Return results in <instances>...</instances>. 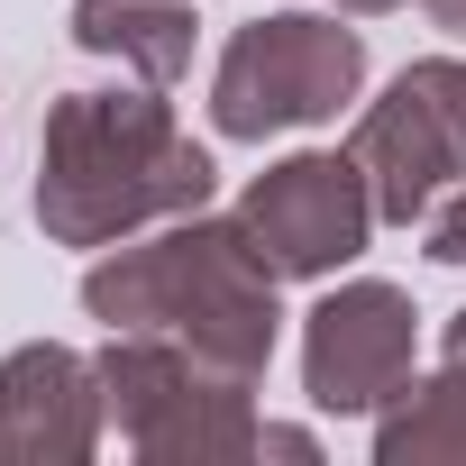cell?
<instances>
[{
  "label": "cell",
  "mask_w": 466,
  "mask_h": 466,
  "mask_svg": "<svg viewBox=\"0 0 466 466\" xmlns=\"http://www.w3.org/2000/svg\"><path fill=\"white\" fill-rule=\"evenodd\" d=\"M366 92V37L348 28V10H266L219 46L210 74V128L266 147L284 128H320Z\"/></svg>",
  "instance_id": "4"
},
{
  "label": "cell",
  "mask_w": 466,
  "mask_h": 466,
  "mask_svg": "<svg viewBox=\"0 0 466 466\" xmlns=\"http://www.w3.org/2000/svg\"><path fill=\"white\" fill-rule=\"evenodd\" d=\"M219 165L210 147L174 119L165 83H110V92H65L46 101V137H37V228L56 248H119L156 219L210 210Z\"/></svg>",
  "instance_id": "1"
},
{
  "label": "cell",
  "mask_w": 466,
  "mask_h": 466,
  "mask_svg": "<svg viewBox=\"0 0 466 466\" xmlns=\"http://www.w3.org/2000/svg\"><path fill=\"white\" fill-rule=\"evenodd\" d=\"M348 156L375 183V219L384 228H430V210L466 183V56H420L402 65L366 110Z\"/></svg>",
  "instance_id": "5"
},
{
  "label": "cell",
  "mask_w": 466,
  "mask_h": 466,
  "mask_svg": "<svg viewBox=\"0 0 466 466\" xmlns=\"http://www.w3.org/2000/svg\"><path fill=\"white\" fill-rule=\"evenodd\" d=\"M238 228L284 284H339L384 219H375V183L348 147H302V156H275L238 192Z\"/></svg>",
  "instance_id": "6"
},
{
  "label": "cell",
  "mask_w": 466,
  "mask_h": 466,
  "mask_svg": "<svg viewBox=\"0 0 466 466\" xmlns=\"http://www.w3.org/2000/svg\"><path fill=\"white\" fill-rule=\"evenodd\" d=\"M375 466H466V375H411L375 411Z\"/></svg>",
  "instance_id": "10"
},
{
  "label": "cell",
  "mask_w": 466,
  "mask_h": 466,
  "mask_svg": "<svg viewBox=\"0 0 466 466\" xmlns=\"http://www.w3.org/2000/svg\"><path fill=\"white\" fill-rule=\"evenodd\" d=\"M329 10H348V19H384V10H402V0H329Z\"/></svg>",
  "instance_id": "14"
},
{
  "label": "cell",
  "mask_w": 466,
  "mask_h": 466,
  "mask_svg": "<svg viewBox=\"0 0 466 466\" xmlns=\"http://www.w3.org/2000/svg\"><path fill=\"white\" fill-rule=\"evenodd\" d=\"M83 311L101 329H174L192 357L266 384L284 339V275L257 257L238 210H183L83 266Z\"/></svg>",
  "instance_id": "2"
},
{
  "label": "cell",
  "mask_w": 466,
  "mask_h": 466,
  "mask_svg": "<svg viewBox=\"0 0 466 466\" xmlns=\"http://www.w3.org/2000/svg\"><path fill=\"white\" fill-rule=\"evenodd\" d=\"M420 10H430V19L448 28V37H466V0H420Z\"/></svg>",
  "instance_id": "13"
},
{
  "label": "cell",
  "mask_w": 466,
  "mask_h": 466,
  "mask_svg": "<svg viewBox=\"0 0 466 466\" xmlns=\"http://www.w3.org/2000/svg\"><path fill=\"white\" fill-rule=\"evenodd\" d=\"M74 46L119 65L128 83H183L192 74V0H74Z\"/></svg>",
  "instance_id": "9"
},
{
  "label": "cell",
  "mask_w": 466,
  "mask_h": 466,
  "mask_svg": "<svg viewBox=\"0 0 466 466\" xmlns=\"http://www.w3.org/2000/svg\"><path fill=\"white\" fill-rule=\"evenodd\" d=\"M101 366L65 339H28L0 357V466H83L101 448Z\"/></svg>",
  "instance_id": "8"
},
{
  "label": "cell",
  "mask_w": 466,
  "mask_h": 466,
  "mask_svg": "<svg viewBox=\"0 0 466 466\" xmlns=\"http://www.w3.org/2000/svg\"><path fill=\"white\" fill-rule=\"evenodd\" d=\"M411 348H420V311H411L402 284H384V275L329 284L311 302V320H302V393H311V411L375 420L411 384Z\"/></svg>",
  "instance_id": "7"
},
{
  "label": "cell",
  "mask_w": 466,
  "mask_h": 466,
  "mask_svg": "<svg viewBox=\"0 0 466 466\" xmlns=\"http://www.w3.org/2000/svg\"><path fill=\"white\" fill-rule=\"evenodd\" d=\"M430 257L466 275V183H457V192H448V201L430 210Z\"/></svg>",
  "instance_id": "11"
},
{
  "label": "cell",
  "mask_w": 466,
  "mask_h": 466,
  "mask_svg": "<svg viewBox=\"0 0 466 466\" xmlns=\"http://www.w3.org/2000/svg\"><path fill=\"white\" fill-rule=\"evenodd\" d=\"M257 457H293V466H311V457H320V439H311V430H284V420H266V430H257Z\"/></svg>",
  "instance_id": "12"
},
{
  "label": "cell",
  "mask_w": 466,
  "mask_h": 466,
  "mask_svg": "<svg viewBox=\"0 0 466 466\" xmlns=\"http://www.w3.org/2000/svg\"><path fill=\"white\" fill-rule=\"evenodd\" d=\"M101 411L147 466H238L257 457V384L192 357L174 329H110L101 339Z\"/></svg>",
  "instance_id": "3"
}]
</instances>
